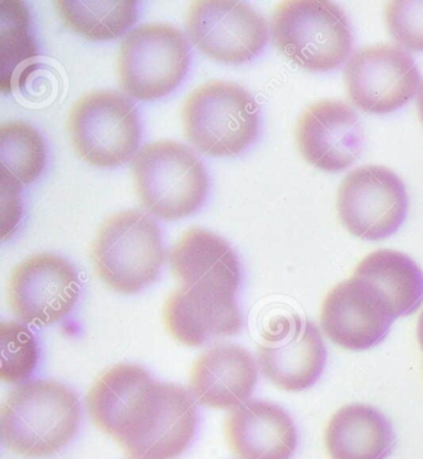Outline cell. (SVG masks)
I'll list each match as a JSON object with an SVG mask.
<instances>
[{
	"label": "cell",
	"mask_w": 423,
	"mask_h": 459,
	"mask_svg": "<svg viewBox=\"0 0 423 459\" xmlns=\"http://www.w3.org/2000/svg\"><path fill=\"white\" fill-rule=\"evenodd\" d=\"M198 421L188 390L151 379L119 413L111 437L129 459H177L195 437Z\"/></svg>",
	"instance_id": "obj_1"
},
{
	"label": "cell",
	"mask_w": 423,
	"mask_h": 459,
	"mask_svg": "<svg viewBox=\"0 0 423 459\" xmlns=\"http://www.w3.org/2000/svg\"><path fill=\"white\" fill-rule=\"evenodd\" d=\"M2 91L22 89L38 69L39 53L31 32V16L24 2H0Z\"/></svg>",
	"instance_id": "obj_22"
},
{
	"label": "cell",
	"mask_w": 423,
	"mask_h": 459,
	"mask_svg": "<svg viewBox=\"0 0 423 459\" xmlns=\"http://www.w3.org/2000/svg\"><path fill=\"white\" fill-rule=\"evenodd\" d=\"M76 154L93 167L122 166L137 152L142 139L140 116L121 92L92 91L81 97L67 119Z\"/></svg>",
	"instance_id": "obj_8"
},
{
	"label": "cell",
	"mask_w": 423,
	"mask_h": 459,
	"mask_svg": "<svg viewBox=\"0 0 423 459\" xmlns=\"http://www.w3.org/2000/svg\"><path fill=\"white\" fill-rule=\"evenodd\" d=\"M186 31L194 47L219 63L245 64L268 43L266 19L246 3L200 0L190 5Z\"/></svg>",
	"instance_id": "obj_12"
},
{
	"label": "cell",
	"mask_w": 423,
	"mask_h": 459,
	"mask_svg": "<svg viewBox=\"0 0 423 459\" xmlns=\"http://www.w3.org/2000/svg\"><path fill=\"white\" fill-rule=\"evenodd\" d=\"M349 100L369 115H389L419 92L421 75L411 55L395 45L359 48L344 70Z\"/></svg>",
	"instance_id": "obj_10"
},
{
	"label": "cell",
	"mask_w": 423,
	"mask_h": 459,
	"mask_svg": "<svg viewBox=\"0 0 423 459\" xmlns=\"http://www.w3.org/2000/svg\"><path fill=\"white\" fill-rule=\"evenodd\" d=\"M423 349V348H422Z\"/></svg>",
	"instance_id": "obj_30"
},
{
	"label": "cell",
	"mask_w": 423,
	"mask_h": 459,
	"mask_svg": "<svg viewBox=\"0 0 423 459\" xmlns=\"http://www.w3.org/2000/svg\"><path fill=\"white\" fill-rule=\"evenodd\" d=\"M418 337L419 344L423 348V312L422 315L419 316V326H418Z\"/></svg>",
	"instance_id": "obj_29"
},
{
	"label": "cell",
	"mask_w": 423,
	"mask_h": 459,
	"mask_svg": "<svg viewBox=\"0 0 423 459\" xmlns=\"http://www.w3.org/2000/svg\"><path fill=\"white\" fill-rule=\"evenodd\" d=\"M0 163L22 186L38 179L47 166V145L40 132L27 122H3L0 126Z\"/></svg>",
	"instance_id": "obj_25"
},
{
	"label": "cell",
	"mask_w": 423,
	"mask_h": 459,
	"mask_svg": "<svg viewBox=\"0 0 423 459\" xmlns=\"http://www.w3.org/2000/svg\"><path fill=\"white\" fill-rule=\"evenodd\" d=\"M339 218L348 231L367 241L395 234L409 212L405 184L383 166L351 170L338 189Z\"/></svg>",
	"instance_id": "obj_9"
},
{
	"label": "cell",
	"mask_w": 423,
	"mask_h": 459,
	"mask_svg": "<svg viewBox=\"0 0 423 459\" xmlns=\"http://www.w3.org/2000/svg\"><path fill=\"white\" fill-rule=\"evenodd\" d=\"M297 147L309 164L328 173L353 166L364 148V131L357 112L338 100L313 103L300 116Z\"/></svg>",
	"instance_id": "obj_15"
},
{
	"label": "cell",
	"mask_w": 423,
	"mask_h": 459,
	"mask_svg": "<svg viewBox=\"0 0 423 459\" xmlns=\"http://www.w3.org/2000/svg\"><path fill=\"white\" fill-rule=\"evenodd\" d=\"M189 64V43L179 29L166 22L141 25L119 48V86L132 99L153 101L180 85Z\"/></svg>",
	"instance_id": "obj_7"
},
{
	"label": "cell",
	"mask_w": 423,
	"mask_h": 459,
	"mask_svg": "<svg viewBox=\"0 0 423 459\" xmlns=\"http://www.w3.org/2000/svg\"><path fill=\"white\" fill-rule=\"evenodd\" d=\"M184 135L200 153L235 157L260 132V108L237 83L209 81L194 90L182 108Z\"/></svg>",
	"instance_id": "obj_6"
},
{
	"label": "cell",
	"mask_w": 423,
	"mask_h": 459,
	"mask_svg": "<svg viewBox=\"0 0 423 459\" xmlns=\"http://www.w3.org/2000/svg\"><path fill=\"white\" fill-rule=\"evenodd\" d=\"M91 261L109 290L140 293L156 282L166 261L160 226L140 210L112 215L92 242Z\"/></svg>",
	"instance_id": "obj_4"
},
{
	"label": "cell",
	"mask_w": 423,
	"mask_h": 459,
	"mask_svg": "<svg viewBox=\"0 0 423 459\" xmlns=\"http://www.w3.org/2000/svg\"><path fill=\"white\" fill-rule=\"evenodd\" d=\"M151 380L140 365L118 364L99 375L86 395V410L96 428L111 435L119 413L131 397Z\"/></svg>",
	"instance_id": "obj_24"
},
{
	"label": "cell",
	"mask_w": 423,
	"mask_h": 459,
	"mask_svg": "<svg viewBox=\"0 0 423 459\" xmlns=\"http://www.w3.org/2000/svg\"><path fill=\"white\" fill-rule=\"evenodd\" d=\"M418 108L419 119H421V122L423 123V80L421 85H419L418 92Z\"/></svg>",
	"instance_id": "obj_28"
},
{
	"label": "cell",
	"mask_w": 423,
	"mask_h": 459,
	"mask_svg": "<svg viewBox=\"0 0 423 459\" xmlns=\"http://www.w3.org/2000/svg\"><path fill=\"white\" fill-rule=\"evenodd\" d=\"M80 421L76 394L56 380L18 385L0 407L3 445L22 457L56 455L75 437Z\"/></svg>",
	"instance_id": "obj_2"
},
{
	"label": "cell",
	"mask_w": 423,
	"mask_h": 459,
	"mask_svg": "<svg viewBox=\"0 0 423 459\" xmlns=\"http://www.w3.org/2000/svg\"><path fill=\"white\" fill-rule=\"evenodd\" d=\"M390 34L400 47L423 53V2H392L385 9Z\"/></svg>",
	"instance_id": "obj_27"
},
{
	"label": "cell",
	"mask_w": 423,
	"mask_h": 459,
	"mask_svg": "<svg viewBox=\"0 0 423 459\" xmlns=\"http://www.w3.org/2000/svg\"><path fill=\"white\" fill-rule=\"evenodd\" d=\"M258 365L268 380L289 393L309 389L327 363V348L318 326L299 316L279 318L264 333Z\"/></svg>",
	"instance_id": "obj_13"
},
{
	"label": "cell",
	"mask_w": 423,
	"mask_h": 459,
	"mask_svg": "<svg viewBox=\"0 0 423 459\" xmlns=\"http://www.w3.org/2000/svg\"><path fill=\"white\" fill-rule=\"evenodd\" d=\"M354 276L373 284L383 294L395 318L412 315L422 306V270L402 252H373L360 262Z\"/></svg>",
	"instance_id": "obj_21"
},
{
	"label": "cell",
	"mask_w": 423,
	"mask_h": 459,
	"mask_svg": "<svg viewBox=\"0 0 423 459\" xmlns=\"http://www.w3.org/2000/svg\"><path fill=\"white\" fill-rule=\"evenodd\" d=\"M131 169L141 205L158 219L186 218L199 210L208 195L204 164L179 142L145 144L135 153Z\"/></svg>",
	"instance_id": "obj_3"
},
{
	"label": "cell",
	"mask_w": 423,
	"mask_h": 459,
	"mask_svg": "<svg viewBox=\"0 0 423 459\" xmlns=\"http://www.w3.org/2000/svg\"><path fill=\"white\" fill-rule=\"evenodd\" d=\"M173 276L180 287L237 294L240 261L230 245L204 229H190L168 254Z\"/></svg>",
	"instance_id": "obj_18"
},
{
	"label": "cell",
	"mask_w": 423,
	"mask_h": 459,
	"mask_svg": "<svg viewBox=\"0 0 423 459\" xmlns=\"http://www.w3.org/2000/svg\"><path fill=\"white\" fill-rule=\"evenodd\" d=\"M80 280L69 261L57 255L35 254L13 268L8 303L25 325L44 328L63 321L75 308Z\"/></svg>",
	"instance_id": "obj_11"
},
{
	"label": "cell",
	"mask_w": 423,
	"mask_h": 459,
	"mask_svg": "<svg viewBox=\"0 0 423 459\" xmlns=\"http://www.w3.org/2000/svg\"><path fill=\"white\" fill-rule=\"evenodd\" d=\"M395 319L383 294L355 276L335 286L322 307L323 331L348 351L376 347L387 337Z\"/></svg>",
	"instance_id": "obj_14"
},
{
	"label": "cell",
	"mask_w": 423,
	"mask_h": 459,
	"mask_svg": "<svg viewBox=\"0 0 423 459\" xmlns=\"http://www.w3.org/2000/svg\"><path fill=\"white\" fill-rule=\"evenodd\" d=\"M395 441L392 423L369 405L343 407L332 417L325 431L332 459H387Z\"/></svg>",
	"instance_id": "obj_20"
},
{
	"label": "cell",
	"mask_w": 423,
	"mask_h": 459,
	"mask_svg": "<svg viewBox=\"0 0 423 459\" xmlns=\"http://www.w3.org/2000/svg\"><path fill=\"white\" fill-rule=\"evenodd\" d=\"M61 22L71 31L90 41L115 40L137 22V2H54Z\"/></svg>",
	"instance_id": "obj_23"
},
{
	"label": "cell",
	"mask_w": 423,
	"mask_h": 459,
	"mask_svg": "<svg viewBox=\"0 0 423 459\" xmlns=\"http://www.w3.org/2000/svg\"><path fill=\"white\" fill-rule=\"evenodd\" d=\"M168 333L186 347L237 334L244 325L234 294L179 287L163 308Z\"/></svg>",
	"instance_id": "obj_16"
},
{
	"label": "cell",
	"mask_w": 423,
	"mask_h": 459,
	"mask_svg": "<svg viewBox=\"0 0 423 459\" xmlns=\"http://www.w3.org/2000/svg\"><path fill=\"white\" fill-rule=\"evenodd\" d=\"M225 435L237 459H290L298 447L292 417L270 401L248 400L231 410Z\"/></svg>",
	"instance_id": "obj_17"
},
{
	"label": "cell",
	"mask_w": 423,
	"mask_h": 459,
	"mask_svg": "<svg viewBox=\"0 0 423 459\" xmlns=\"http://www.w3.org/2000/svg\"><path fill=\"white\" fill-rule=\"evenodd\" d=\"M2 368L0 379L6 384L27 383L39 363V345L27 325L19 322L0 325Z\"/></svg>",
	"instance_id": "obj_26"
},
{
	"label": "cell",
	"mask_w": 423,
	"mask_h": 459,
	"mask_svg": "<svg viewBox=\"0 0 423 459\" xmlns=\"http://www.w3.org/2000/svg\"><path fill=\"white\" fill-rule=\"evenodd\" d=\"M274 47L299 67L329 73L353 50V30L341 6L322 0L283 2L271 19Z\"/></svg>",
	"instance_id": "obj_5"
},
{
	"label": "cell",
	"mask_w": 423,
	"mask_h": 459,
	"mask_svg": "<svg viewBox=\"0 0 423 459\" xmlns=\"http://www.w3.org/2000/svg\"><path fill=\"white\" fill-rule=\"evenodd\" d=\"M257 381V363L246 349L219 344L194 363L190 393L203 406L234 410L250 399Z\"/></svg>",
	"instance_id": "obj_19"
}]
</instances>
